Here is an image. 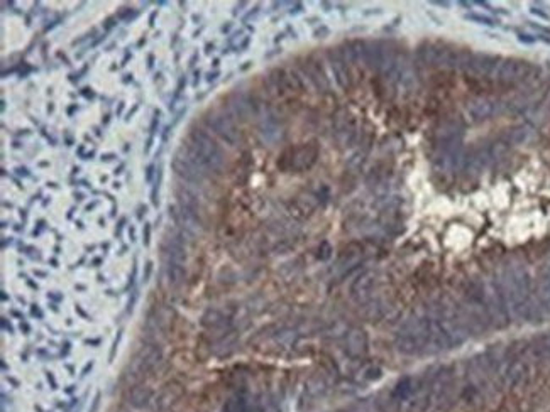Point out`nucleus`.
<instances>
[{"mask_svg":"<svg viewBox=\"0 0 550 412\" xmlns=\"http://www.w3.org/2000/svg\"><path fill=\"white\" fill-rule=\"evenodd\" d=\"M188 144L205 161V164L212 173H220L222 167H224V152L219 147V144L205 130H202V128H191Z\"/></svg>","mask_w":550,"mask_h":412,"instance_id":"f257e3e1","label":"nucleus"},{"mask_svg":"<svg viewBox=\"0 0 550 412\" xmlns=\"http://www.w3.org/2000/svg\"><path fill=\"white\" fill-rule=\"evenodd\" d=\"M205 122H207V125L210 127L222 140H225L227 144L234 145L239 140V130L236 128L234 122L227 117V115L207 113Z\"/></svg>","mask_w":550,"mask_h":412,"instance_id":"f03ea898","label":"nucleus"},{"mask_svg":"<svg viewBox=\"0 0 550 412\" xmlns=\"http://www.w3.org/2000/svg\"><path fill=\"white\" fill-rule=\"evenodd\" d=\"M171 166H173L174 173L180 176V178L185 179V181H188V183L200 184L203 179H205V174H203L202 171H200L198 167L193 164V162H190L180 151H178L176 156L173 157Z\"/></svg>","mask_w":550,"mask_h":412,"instance_id":"7ed1b4c3","label":"nucleus"},{"mask_svg":"<svg viewBox=\"0 0 550 412\" xmlns=\"http://www.w3.org/2000/svg\"><path fill=\"white\" fill-rule=\"evenodd\" d=\"M317 145L315 144H305L301 147H296L289 157V166L295 169H306L317 161Z\"/></svg>","mask_w":550,"mask_h":412,"instance_id":"20e7f679","label":"nucleus"},{"mask_svg":"<svg viewBox=\"0 0 550 412\" xmlns=\"http://www.w3.org/2000/svg\"><path fill=\"white\" fill-rule=\"evenodd\" d=\"M527 73H528V64L525 61L510 59V61H505L501 64L500 71H498V78H500L503 83H515V81L522 80L523 76H527Z\"/></svg>","mask_w":550,"mask_h":412,"instance_id":"39448f33","label":"nucleus"},{"mask_svg":"<svg viewBox=\"0 0 550 412\" xmlns=\"http://www.w3.org/2000/svg\"><path fill=\"white\" fill-rule=\"evenodd\" d=\"M176 198H178V203H180L178 206H181V208H185V209H188V211H193V213L198 214L200 205H198L197 196L191 195L190 191H183L181 190V191L176 193Z\"/></svg>","mask_w":550,"mask_h":412,"instance_id":"423d86ee","label":"nucleus"},{"mask_svg":"<svg viewBox=\"0 0 550 412\" xmlns=\"http://www.w3.org/2000/svg\"><path fill=\"white\" fill-rule=\"evenodd\" d=\"M166 274H168L169 284L178 286L181 284V281L185 279V269L181 264H174V262H168L166 264Z\"/></svg>","mask_w":550,"mask_h":412,"instance_id":"0eeeda50","label":"nucleus"},{"mask_svg":"<svg viewBox=\"0 0 550 412\" xmlns=\"http://www.w3.org/2000/svg\"><path fill=\"white\" fill-rule=\"evenodd\" d=\"M330 63H332V70H334L335 71V78H337V81H339V85H340V87H347V78H349V75H347V71H344L342 70V64H344V61H342V59H340V58H334V56H332L330 54Z\"/></svg>","mask_w":550,"mask_h":412,"instance_id":"6e6552de","label":"nucleus"},{"mask_svg":"<svg viewBox=\"0 0 550 412\" xmlns=\"http://www.w3.org/2000/svg\"><path fill=\"white\" fill-rule=\"evenodd\" d=\"M493 111V105L489 102H476L471 106V115H474L476 118H486L489 117Z\"/></svg>","mask_w":550,"mask_h":412,"instance_id":"1a4fd4ad","label":"nucleus"},{"mask_svg":"<svg viewBox=\"0 0 550 412\" xmlns=\"http://www.w3.org/2000/svg\"><path fill=\"white\" fill-rule=\"evenodd\" d=\"M149 396H151V394H149V390H147V389H144V387H138V389H134V390H132V404H134V406H142V404H146L147 399H149Z\"/></svg>","mask_w":550,"mask_h":412,"instance_id":"9d476101","label":"nucleus"},{"mask_svg":"<svg viewBox=\"0 0 550 412\" xmlns=\"http://www.w3.org/2000/svg\"><path fill=\"white\" fill-rule=\"evenodd\" d=\"M224 412H244V402L241 399H230Z\"/></svg>","mask_w":550,"mask_h":412,"instance_id":"9b49d317","label":"nucleus"},{"mask_svg":"<svg viewBox=\"0 0 550 412\" xmlns=\"http://www.w3.org/2000/svg\"><path fill=\"white\" fill-rule=\"evenodd\" d=\"M467 19H471V20H476V22H479V24H488V25H494V20L493 19H489V17H483V15H467Z\"/></svg>","mask_w":550,"mask_h":412,"instance_id":"f8f14e48","label":"nucleus"},{"mask_svg":"<svg viewBox=\"0 0 550 412\" xmlns=\"http://www.w3.org/2000/svg\"><path fill=\"white\" fill-rule=\"evenodd\" d=\"M136 15H138V12H131V8H126V7L119 12V19H122V20H131V19H134Z\"/></svg>","mask_w":550,"mask_h":412,"instance_id":"ddd939ff","label":"nucleus"},{"mask_svg":"<svg viewBox=\"0 0 550 412\" xmlns=\"http://www.w3.org/2000/svg\"><path fill=\"white\" fill-rule=\"evenodd\" d=\"M149 231H151L149 230V225H146L144 226V243H146V245L149 243Z\"/></svg>","mask_w":550,"mask_h":412,"instance_id":"4468645a","label":"nucleus"},{"mask_svg":"<svg viewBox=\"0 0 550 412\" xmlns=\"http://www.w3.org/2000/svg\"><path fill=\"white\" fill-rule=\"evenodd\" d=\"M152 169H154V167H152V166H149V167H147V176H146L147 181H151V178H152Z\"/></svg>","mask_w":550,"mask_h":412,"instance_id":"2eb2a0df","label":"nucleus"},{"mask_svg":"<svg viewBox=\"0 0 550 412\" xmlns=\"http://www.w3.org/2000/svg\"><path fill=\"white\" fill-rule=\"evenodd\" d=\"M25 171H27V169H24V167H19V169H17V173H19V174H24V176H27V173H25Z\"/></svg>","mask_w":550,"mask_h":412,"instance_id":"dca6fc26","label":"nucleus"},{"mask_svg":"<svg viewBox=\"0 0 550 412\" xmlns=\"http://www.w3.org/2000/svg\"><path fill=\"white\" fill-rule=\"evenodd\" d=\"M104 159L105 161H110V159H114V156L112 154H109V156H102V161H104Z\"/></svg>","mask_w":550,"mask_h":412,"instance_id":"f3484780","label":"nucleus"},{"mask_svg":"<svg viewBox=\"0 0 550 412\" xmlns=\"http://www.w3.org/2000/svg\"><path fill=\"white\" fill-rule=\"evenodd\" d=\"M215 78H217V73H214V75L210 73V75H208V81H212V80H215Z\"/></svg>","mask_w":550,"mask_h":412,"instance_id":"a211bd4d","label":"nucleus"}]
</instances>
